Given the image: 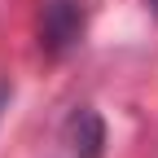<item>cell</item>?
Here are the masks:
<instances>
[{
	"instance_id": "obj_3",
	"label": "cell",
	"mask_w": 158,
	"mask_h": 158,
	"mask_svg": "<svg viewBox=\"0 0 158 158\" xmlns=\"http://www.w3.org/2000/svg\"><path fill=\"white\" fill-rule=\"evenodd\" d=\"M9 97H13V92H9V84H0V114H5V106H9Z\"/></svg>"
},
{
	"instance_id": "obj_2",
	"label": "cell",
	"mask_w": 158,
	"mask_h": 158,
	"mask_svg": "<svg viewBox=\"0 0 158 158\" xmlns=\"http://www.w3.org/2000/svg\"><path fill=\"white\" fill-rule=\"evenodd\" d=\"M62 145L70 158H101L106 154V123L92 106H75L62 123Z\"/></svg>"
},
{
	"instance_id": "obj_4",
	"label": "cell",
	"mask_w": 158,
	"mask_h": 158,
	"mask_svg": "<svg viewBox=\"0 0 158 158\" xmlns=\"http://www.w3.org/2000/svg\"><path fill=\"white\" fill-rule=\"evenodd\" d=\"M145 9H149V18L158 22V0H145Z\"/></svg>"
},
{
	"instance_id": "obj_1",
	"label": "cell",
	"mask_w": 158,
	"mask_h": 158,
	"mask_svg": "<svg viewBox=\"0 0 158 158\" xmlns=\"http://www.w3.org/2000/svg\"><path fill=\"white\" fill-rule=\"evenodd\" d=\"M88 35V0H44L40 9V48L44 57H66Z\"/></svg>"
}]
</instances>
